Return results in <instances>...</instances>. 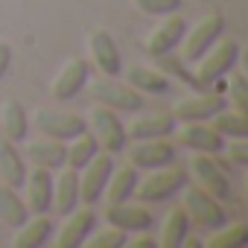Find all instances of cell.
Listing matches in <instances>:
<instances>
[{
  "mask_svg": "<svg viewBox=\"0 0 248 248\" xmlns=\"http://www.w3.org/2000/svg\"><path fill=\"white\" fill-rule=\"evenodd\" d=\"M91 93L96 102H102L114 111H123V114H138L143 108V96L132 85L114 82V76H102V79L91 82Z\"/></svg>",
  "mask_w": 248,
  "mask_h": 248,
  "instance_id": "52a82bcc",
  "label": "cell"
},
{
  "mask_svg": "<svg viewBox=\"0 0 248 248\" xmlns=\"http://www.w3.org/2000/svg\"><path fill=\"white\" fill-rule=\"evenodd\" d=\"M187 184V172L178 170V167H158L152 170L143 181L138 178V187H135V196L143 202V204H161L167 199H172L175 193H181Z\"/></svg>",
  "mask_w": 248,
  "mask_h": 248,
  "instance_id": "3957f363",
  "label": "cell"
},
{
  "mask_svg": "<svg viewBox=\"0 0 248 248\" xmlns=\"http://www.w3.org/2000/svg\"><path fill=\"white\" fill-rule=\"evenodd\" d=\"M64 216H67L64 225L56 233V248H82V242L88 239V233L93 231V222H96L93 210L88 204H82V207H73Z\"/></svg>",
  "mask_w": 248,
  "mask_h": 248,
  "instance_id": "4fadbf2b",
  "label": "cell"
},
{
  "mask_svg": "<svg viewBox=\"0 0 248 248\" xmlns=\"http://www.w3.org/2000/svg\"><path fill=\"white\" fill-rule=\"evenodd\" d=\"M53 219L47 216V213H35L32 219H27L18 231H15V239H12V245L15 248H38V245H44L50 236H53Z\"/></svg>",
  "mask_w": 248,
  "mask_h": 248,
  "instance_id": "603a6c76",
  "label": "cell"
},
{
  "mask_svg": "<svg viewBox=\"0 0 248 248\" xmlns=\"http://www.w3.org/2000/svg\"><path fill=\"white\" fill-rule=\"evenodd\" d=\"M129 85L138 93H170L172 91V82L161 70H152V67H132L129 70Z\"/></svg>",
  "mask_w": 248,
  "mask_h": 248,
  "instance_id": "f1b7e54d",
  "label": "cell"
},
{
  "mask_svg": "<svg viewBox=\"0 0 248 248\" xmlns=\"http://www.w3.org/2000/svg\"><path fill=\"white\" fill-rule=\"evenodd\" d=\"M0 178L9 187H24V178H27V164H24V155L15 149L12 140H6L0 135Z\"/></svg>",
  "mask_w": 248,
  "mask_h": 248,
  "instance_id": "cb8c5ba5",
  "label": "cell"
},
{
  "mask_svg": "<svg viewBox=\"0 0 248 248\" xmlns=\"http://www.w3.org/2000/svg\"><path fill=\"white\" fill-rule=\"evenodd\" d=\"M184 32H187V21H184L178 12L167 15V21L158 24V27L149 32V38H146V53H149V56H158V59H161V56H170V53L181 44Z\"/></svg>",
  "mask_w": 248,
  "mask_h": 248,
  "instance_id": "7c38bea8",
  "label": "cell"
},
{
  "mask_svg": "<svg viewBox=\"0 0 248 248\" xmlns=\"http://www.w3.org/2000/svg\"><path fill=\"white\" fill-rule=\"evenodd\" d=\"M236 59H239V41H233V38L216 41V44L199 59V70H196V79H193V82H196L199 88H207V85L219 82L228 70H233Z\"/></svg>",
  "mask_w": 248,
  "mask_h": 248,
  "instance_id": "5b68a950",
  "label": "cell"
},
{
  "mask_svg": "<svg viewBox=\"0 0 248 248\" xmlns=\"http://www.w3.org/2000/svg\"><path fill=\"white\" fill-rule=\"evenodd\" d=\"M225 158H228V164H236V167H245L248 164V146H245V138L242 140H225Z\"/></svg>",
  "mask_w": 248,
  "mask_h": 248,
  "instance_id": "e575fe53",
  "label": "cell"
},
{
  "mask_svg": "<svg viewBox=\"0 0 248 248\" xmlns=\"http://www.w3.org/2000/svg\"><path fill=\"white\" fill-rule=\"evenodd\" d=\"M245 245H248V225H242V222H236V225L225 222L207 239V248H245Z\"/></svg>",
  "mask_w": 248,
  "mask_h": 248,
  "instance_id": "4dcf8cb0",
  "label": "cell"
},
{
  "mask_svg": "<svg viewBox=\"0 0 248 248\" xmlns=\"http://www.w3.org/2000/svg\"><path fill=\"white\" fill-rule=\"evenodd\" d=\"M27 219H30L27 202L9 184H0V222H3L6 228H12V231H18Z\"/></svg>",
  "mask_w": 248,
  "mask_h": 248,
  "instance_id": "484cf974",
  "label": "cell"
},
{
  "mask_svg": "<svg viewBox=\"0 0 248 248\" xmlns=\"http://www.w3.org/2000/svg\"><path fill=\"white\" fill-rule=\"evenodd\" d=\"M35 129L47 138H56V140H73L76 135L88 132V120L82 114H73V111H53V108H38L35 114Z\"/></svg>",
  "mask_w": 248,
  "mask_h": 248,
  "instance_id": "ba28073f",
  "label": "cell"
},
{
  "mask_svg": "<svg viewBox=\"0 0 248 248\" xmlns=\"http://www.w3.org/2000/svg\"><path fill=\"white\" fill-rule=\"evenodd\" d=\"M64 155H67V143L56 140V138H47V135H41L38 140H30L27 149H24V158L32 167H44V170L64 167Z\"/></svg>",
  "mask_w": 248,
  "mask_h": 248,
  "instance_id": "d6986e66",
  "label": "cell"
},
{
  "mask_svg": "<svg viewBox=\"0 0 248 248\" xmlns=\"http://www.w3.org/2000/svg\"><path fill=\"white\" fill-rule=\"evenodd\" d=\"M27 132H30V117L24 105L18 99H6L3 108H0V135L12 143H21L27 140Z\"/></svg>",
  "mask_w": 248,
  "mask_h": 248,
  "instance_id": "7402d4cb",
  "label": "cell"
},
{
  "mask_svg": "<svg viewBox=\"0 0 248 248\" xmlns=\"http://www.w3.org/2000/svg\"><path fill=\"white\" fill-rule=\"evenodd\" d=\"M210 126L231 140H242L248 138V111H236V108H222L219 114L210 117Z\"/></svg>",
  "mask_w": 248,
  "mask_h": 248,
  "instance_id": "4316f807",
  "label": "cell"
},
{
  "mask_svg": "<svg viewBox=\"0 0 248 248\" xmlns=\"http://www.w3.org/2000/svg\"><path fill=\"white\" fill-rule=\"evenodd\" d=\"M132 3L143 12V15H152V18H167L172 12L181 9V0H132Z\"/></svg>",
  "mask_w": 248,
  "mask_h": 248,
  "instance_id": "836d02e7",
  "label": "cell"
},
{
  "mask_svg": "<svg viewBox=\"0 0 248 248\" xmlns=\"http://www.w3.org/2000/svg\"><path fill=\"white\" fill-rule=\"evenodd\" d=\"M158 242H155V236H138V239H132V248H155Z\"/></svg>",
  "mask_w": 248,
  "mask_h": 248,
  "instance_id": "8d00e7d4",
  "label": "cell"
},
{
  "mask_svg": "<svg viewBox=\"0 0 248 248\" xmlns=\"http://www.w3.org/2000/svg\"><path fill=\"white\" fill-rule=\"evenodd\" d=\"M88 123H91V135L96 138L99 149L117 155V152H126L129 146V135H126V126H123V120L117 117L114 108L96 102L91 111H88Z\"/></svg>",
  "mask_w": 248,
  "mask_h": 248,
  "instance_id": "7a4b0ae2",
  "label": "cell"
},
{
  "mask_svg": "<svg viewBox=\"0 0 248 248\" xmlns=\"http://www.w3.org/2000/svg\"><path fill=\"white\" fill-rule=\"evenodd\" d=\"M190 170H193V175H196V181H199L202 190H207L219 202H228L231 199V178H228L222 161H216V155L196 152V158L190 161Z\"/></svg>",
  "mask_w": 248,
  "mask_h": 248,
  "instance_id": "9c48e42d",
  "label": "cell"
},
{
  "mask_svg": "<svg viewBox=\"0 0 248 248\" xmlns=\"http://www.w3.org/2000/svg\"><path fill=\"white\" fill-rule=\"evenodd\" d=\"M88 79H91V64L76 56V59H70V62L62 67V73L56 76V82H53V96H56L59 102H67V99H73L76 93H82V88L88 85Z\"/></svg>",
  "mask_w": 248,
  "mask_h": 248,
  "instance_id": "2e32d148",
  "label": "cell"
},
{
  "mask_svg": "<svg viewBox=\"0 0 248 248\" xmlns=\"http://www.w3.org/2000/svg\"><path fill=\"white\" fill-rule=\"evenodd\" d=\"M76 204H79V170L64 164L53 178V207L59 213H70Z\"/></svg>",
  "mask_w": 248,
  "mask_h": 248,
  "instance_id": "44dd1931",
  "label": "cell"
},
{
  "mask_svg": "<svg viewBox=\"0 0 248 248\" xmlns=\"http://www.w3.org/2000/svg\"><path fill=\"white\" fill-rule=\"evenodd\" d=\"M111 170H114V158H111V152H96V155L79 170V204L93 207V204L102 199Z\"/></svg>",
  "mask_w": 248,
  "mask_h": 248,
  "instance_id": "8992f818",
  "label": "cell"
},
{
  "mask_svg": "<svg viewBox=\"0 0 248 248\" xmlns=\"http://www.w3.org/2000/svg\"><path fill=\"white\" fill-rule=\"evenodd\" d=\"M96 152H99L96 138H93L91 132H82V135H76V138L70 140L67 155H64V164H67V167H73V170H82V167L96 155Z\"/></svg>",
  "mask_w": 248,
  "mask_h": 248,
  "instance_id": "f546056e",
  "label": "cell"
},
{
  "mask_svg": "<svg viewBox=\"0 0 248 248\" xmlns=\"http://www.w3.org/2000/svg\"><path fill=\"white\" fill-rule=\"evenodd\" d=\"M225 76H228V82H225V99L236 111H248V82H245V76L233 73V70H228Z\"/></svg>",
  "mask_w": 248,
  "mask_h": 248,
  "instance_id": "1f68e13d",
  "label": "cell"
},
{
  "mask_svg": "<svg viewBox=\"0 0 248 248\" xmlns=\"http://www.w3.org/2000/svg\"><path fill=\"white\" fill-rule=\"evenodd\" d=\"M9 67H12V47L6 41H0V82L9 73Z\"/></svg>",
  "mask_w": 248,
  "mask_h": 248,
  "instance_id": "d590c367",
  "label": "cell"
},
{
  "mask_svg": "<svg viewBox=\"0 0 248 248\" xmlns=\"http://www.w3.org/2000/svg\"><path fill=\"white\" fill-rule=\"evenodd\" d=\"M135 187H138V170L132 164H126V167L111 170L102 196H108V204H120V202H129L135 196Z\"/></svg>",
  "mask_w": 248,
  "mask_h": 248,
  "instance_id": "d4e9b609",
  "label": "cell"
},
{
  "mask_svg": "<svg viewBox=\"0 0 248 248\" xmlns=\"http://www.w3.org/2000/svg\"><path fill=\"white\" fill-rule=\"evenodd\" d=\"M129 149V146H126ZM129 164L135 170H158L167 164H175V143H170L167 138H155V140H138L129 149Z\"/></svg>",
  "mask_w": 248,
  "mask_h": 248,
  "instance_id": "8fae6325",
  "label": "cell"
},
{
  "mask_svg": "<svg viewBox=\"0 0 248 248\" xmlns=\"http://www.w3.org/2000/svg\"><path fill=\"white\" fill-rule=\"evenodd\" d=\"M222 108H228V99L225 93H196V96H187L175 105L172 117L181 120V123H190V120H210L213 114H219Z\"/></svg>",
  "mask_w": 248,
  "mask_h": 248,
  "instance_id": "ac0fdd59",
  "label": "cell"
},
{
  "mask_svg": "<svg viewBox=\"0 0 248 248\" xmlns=\"http://www.w3.org/2000/svg\"><path fill=\"white\" fill-rule=\"evenodd\" d=\"M181 210L187 213L190 225H199L204 231H216V228H222L228 222L225 204L216 196H210L207 190H202L199 184L196 187L184 184V190H181Z\"/></svg>",
  "mask_w": 248,
  "mask_h": 248,
  "instance_id": "6da1fadb",
  "label": "cell"
},
{
  "mask_svg": "<svg viewBox=\"0 0 248 248\" xmlns=\"http://www.w3.org/2000/svg\"><path fill=\"white\" fill-rule=\"evenodd\" d=\"M91 233H93V231H91ZM82 245H88V248H123V245H129V233L120 231V228H114V225H108L105 231L88 236Z\"/></svg>",
  "mask_w": 248,
  "mask_h": 248,
  "instance_id": "d6a6232c",
  "label": "cell"
},
{
  "mask_svg": "<svg viewBox=\"0 0 248 248\" xmlns=\"http://www.w3.org/2000/svg\"><path fill=\"white\" fill-rule=\"evenodd\" d=\"M27 187V210L30 213H50L53 207V170L35 167L32 172H27L24 178Z\"/></svg>",
  "mask_w": 248,
  "mask_h": 248,
  "instance_id": "9a60e30c",
  "label": "cell"
},
{
  "mask_svg": "<svg viewBox=\"0 0 248 248\" xmlns=\"http://www.w3.org/2000/svg\"><path fill=\"white\" fill-rule=\"evenodd\" d=\"M187 233H190V219H187V213H184L181 207H175V210L167 213V219H164V225H161L158 245H161V248H178V245H184Z\"/></svg>",
  "mask_w": 248,
  "mask_h": 248,
  "instance_id": "83f0119b",
  "label": "cell"
},
{
  "mask_svg": "<svg viewBox=\"0 0 248 248\" xmlns=\"http://www.w3.org/2000/svg\"><path fill=\"white\" fill-rule=\"evenodd\" d=\"M222 35H225V18L216 15V12L204 15L193 30L184 32V38H181V62L196 64Z\"/></svg>",
  "mask_w": 248,
  "mask_h": 248,
  "instance_id": "277c9868",
  "label": "cell"
},
{
  "mask_svg": "<svg viewBox=\"0 0 248 248\" xmlns=\"http://www.w3.org/2000/svg\"><path fill=\"white\" fill-rule=\"evenodd\" d=\"M88 50H91V59L93 64L99 67L102 76H117L123 70V59H120V50L114 44V38L105 32V30H93L88 35Z\"/></svg>",
  "mask_w": 248,
  "mask_h": 248,
  "instance_id": "e0dca14e",
  "label": "cell"
},
{
  "mask_svg": "<svg viewBox=\"0 0 248 248\" xmlns=\"http://www.w3.org/2000/svg\"><path fill=\"white\" fill-rule=\"evenodd\" d=\"M108 225L126 231V233H146L155 219H152V210H146V204H129V202H120V204H111L108 213H105Z\"/></svg>",
  "mask_w": 248,
  "mask_h": 248,
  "instance_id": "5bb4252c",
  "label": "cell"
},
{
  "mask_svg": "<svg viewBox=\"0 0 248 248\" xmlns=\"http://www.w3.org/2000/svg\"><path fill=\"white\" fill-rule=\"evenodd\" d=\"M178 120L172 114H149V117H138L132 120V126H126L129 140H155V138H170L175 135Z\"/></svg>",
  "mask_w": 248,
  "mask_h": 248,
  "instance_id": "ffe728a7",
  "label": "cell"
},
{
  "mask_svg": "<svg viewBox=\"0 0 248 248\" xmlns=\"http://www.w3.org/2000/svg\"><path fill=\"white\" fill-rule=\"evenodd\" d=\"M178 129V126H175ZM178 146L193 149V152H207V155H219L225 149V138L210 126L207 120H190L178 129Z\"/></svg>",
  "mask_w": 248,
  "mask_h": 248,
  "instance_id": "30bf717a",
  "label": "cell"
}]
</instances>
